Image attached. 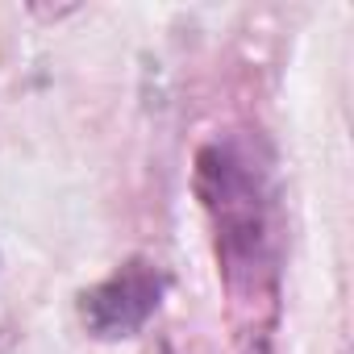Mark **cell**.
I'll list each match as a JSON object with an SVG mask.
<instances>
[{
  "label": "cell",
  "mask_w": 354,
  "mask_h": 354,
  "mask_svg": "<svg viewBox=\"0 0 354 354\" xmlns=\"http://www.w3.org/2000/svg\"><path fill=\"white\" fill-rule=\"evenodd\" d=\"M196 184L217 230V254L230 283L246 279L259 292V275L271 267V209L263 171L234 142H213L201 154Z\"/></svg>",
  "instance_id": "6da1fadb"
},
{
  "label": "cell",
  "mask_w": 354,
  "mask_h": 354,
  "mask_svg": "<svg viewBox=\"0 0 354 354\" xmlns=\"http://www.w3.org/2000/svg\"><path fill=\"white\" fill-rule=\"evenodd\" d=\"M162 296H167V271L150 259H129L109 279H100L80 296V321L88 325L92 337L104 342L133 337L158 313Z\"/></svg>",
  "instance_id": "7a4b0ae2"
}]
</instances>
